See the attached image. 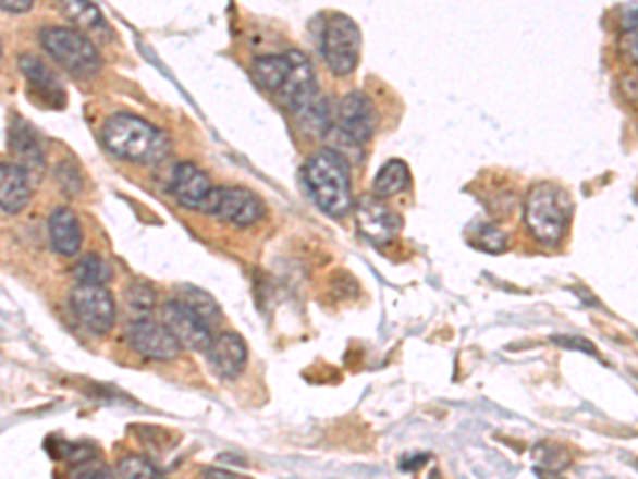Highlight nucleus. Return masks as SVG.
<instances>
[{
  "mask_svg": "<svg viewBox=\"0 0 638 479\" xmlns=\"http://www.w3.org/2000/svg\"><path fill=\"white\" fill-rule=\"evenodd\" d=\"M100 139L115 158L138 164L160 162L171 151V142L162 131L131 113L111 115L100 131Z\"/></svg>",
  "mask_w": 638,
  "mask_h": 479,
  "instance_id": "f257e3e1",
  "label": "nucleus"
},
{
  "mask_svg": "<svg viewBox=\"0 0 638 479\" xmlns=\"http://www.w3.org/2000/svg\"><path fill=\"white\" fill-rule=\"evenodd\" d=\"M305 184L319 209L330 218H345L354 209L349 162L332 149H319L305 169Z\"/></svg>",
  "mask_w": 638,
  "mask_h": 479,
  "instance_id": "f03ea898",
  "label": "nucleus"
},
{
  "mask_svg": "<svg viewBox=\"0 0 638 479\" xmlns=\"http://www.w3.org/2000/svg\"><path fill=\"white\" fill-rule=\"evenodd\" d=\"M573 216L570 194L555 184H535L524 200V222L530 235L543 245L564 240Z\"/></svg>",
  "mask_w": 638,
  "mask_h": 479,
  "instance_id": "7ed1b4c3",
  "label": "nucleus"
},
{
  "mask_svg": "<svg viewBox=\"0 0 638 479\" xmlns=\"http://www.w3.org/2000/svg\"><path fill=\"white\" fill-rule=\"evenodd\" d=\"M319 49L330 73H334L336 77L352 75L360 62L363 49V35L358 24L345 13H330L321 28Z\"/></svg>",
  "mask_w": 638,
  "mask_h": 479,
  "instance_id": "20e7f679",
  "label": "nucleus"
},
{
  "mask_svg": "<svg viewBox=\"0 0 638 479\" xmlns=\"http://www.w3.org/2000/svg\"><path fill=\"white\" fill-rule=\"evenodd\" d=\"M39 41L47 53L69 73L77 77H91L100 71V53L88 37L77 30L49 26L41 30Z\"/></svg>",
  "mask_w": 638,
  "mask_h": 479,
  "instance_id": "39448f33",
  "label": "nucleus"
},
{
  "mask_svg": "<svg viewBox=\"0 0 638 479\" xmlns=\"http://www.w3.org/2000/svg\"><path fill=\"white\" fill-rule=\"evenodd\" d=\"M200 211L236 229H247L265 218V202L258 194L241 186H220L209 192Z\"/></svg>",
  "mask_w": 638,
  "mask_h": 479,
  "instance_id": "423d86ee",
  "label": "nucleus"
},
{
  "mask_svg": "<svg viewBox=\"0 0 638 479\" xmlns=\"http://www.w3.org/2000/svg\"><path fill=\"white\" fill-rule=\"evenodd\" d=\"M274 98L281 107L300 118L318 102V79L311 60L303 51L292 49V69L281 88L274 93Z\"/></svg>",
  "mask_w": 638,
  "mask_h": 479,
  "instance_id": "0eeeda50",
  "label": "nucleus"
},
{
  "mask_svg": "<svg viewBox=\"0 0 638 479\" xmlns=\"http://www.w3.org/2000/svg\"><path fill=\"white\" fill-rule=\"evenodd\" d=\"M71 307L94 335H107L115 324V298L105 286L79 284L71 294Z\"/></svg>",
  "mask_w": 638,
  "mask_h": 479,
  "instance_id": "6e6552de",
  "label": "nucleus"
},
{
  "mask_svg": "<svg viewBox=\"0 0 638 479\" xmlns=\"http://www.w3.org/2000/svg\"><path fill=\"white\" fill-rule=\"evenodd\" d=\"M128 341L140 356L151 360H173L182 352V343L164 322H156L149 316L135 318L128 329Z\"/></svg>",
  "mask_w": 638,
  "mask_h": 479,
  "instance_id": "1a4fd4ad",
  "label": "nucleus"
},
{
  "mask_svg": "<svg viewBox=\"0 0 638 479\" xmlns=\"http://www.w3.org/2000/svg\"><path fill=\"white\" fill-rule=\"evenodd\" d=\"M162 322L177 336L182 347L192 352H205L213 341L209 322L198 316L187 303H183L182 298L169 300L162 307Z\"/></svg>",
  "mask_w": 638,
  "mask_h": 479,
  "instance_id": "9d476101",
  "label": "nucleus"
},
{
  "mask_svg": "<svg viewBox=\"0 0 638 479\" xmlns=\"http://www.w3.org/2000/svg\"><path fill=\"white\" fill-rule=\"evenodd\" d=\"M356 220L360 233L372 243H388L401 229V218L377 194L363 196L356 202Z\"/></svg>",
  "mask_w": 638,
  "mask_h": 479,
  "instance_id": "9b49d317",
  "label": "nucleus"
},
{
  "mask_svg": "<svg viewBox=\"0 0 638 479\" xmlns=\"http://www.w3.org/2000/svg\"><path fill=\"white\" fill-rule=\"evenodd\" d=\"M336 126L354 139H358L360 144L370 142L377 131V111L372 100L363 93L343 96L336 111Z\"/></svg>",
  "mask_w": 638,
  "mask_h": 479,
  "instance_id": "f8f14e48",
  "label": "nucleus"
},
{
  "mask_svg": "<svg viewBox=\"0 0 638 479\" xmlns=\"http://www.w3.org/2000/svg\"><path fill=\"white\" fill-rule=\"evenodd\" d=\"M247 365V345L236 333H222L209 345V367L220 380H236Z\"/></svg>",
  "mask_w": 638,
  "mask_h": 479,
  "instance_id": "ddd939ff",
  "label": "nucleus"
},
{
  "mask_svg": "<svg viewBox=\"0 0 638 479\" xmlns=\"http://www.w3.org/2000/svg\"><path fill=\"white\" fill-rule=\"evenodd\" d=\"M211 191V180L194 162H180L175 167L171 177V192L185 209H200Z\"/></svg>",
  "mask_w": 638,
  "mask_h": 479,
  "instance_id": "4468645a",
  "label": "nucleus"
},
{
  "mask_svg": "<svg viewBox=\"0 0 638 479\" xmlns=\"http://www.w3.org/2000/svg\"><path fill=\"white\" fill-rule=\"evenodd\" d=\"M20 69L24 73V77L30 84V93L41 100V105H49L53 109H62L64 107V90L58 84V79L53 77V73L47 69L46 64L33 56V53H22L20 56Z\"/></svg>",
  "mask_w": 638,
  "mask_h": 479,
  "instance_id": "2eb2a0df",
  "label": "nucleus"
},
{
  "mask_svg": "<svg viewBox=\"0 0 638 479\" xmlns=\"http://www.w3.org/2000/svg\"><path fill=\"white\" fill-rule=\"evenodd\" d=\"M30 177L24 167L2 164L0 169V205L2 213H20L30 200Z\"/></svg>",
  "mask_w": 638,
  "mask_h": 479,
  "instance_id": "dca6fc26",
  "label": "nucleus"
},
{
  "mask_svg": "<svg viewBox=\"0 0 638 479\" xmlns=\"http://www.w3.org/2000/svg\"><path fill=\"white\" fill-rule=\"evenodd\" d=\"M49 240L60 256H75L84 240L79 218L66 207L53 209L49 216Z\"/></svg>",
  "mask_w": 638,
  "mask_h": 479,
  "instance_id": "f3484780",
  "label": "nucleus"
},
{
  "mask_svg": "<svg viewBox=\"0 0 638 479\" xmlns=\"http://www.w3.org/2000/svg\"><path fill=\"white\" fill-rule=\"evenodd\" d=\"M290 69H292V49H287L285 53H277V56L256 58L251 64V77L262 90L274 95L281 88V84L285 82Z\"/></svg>",
  "mask_w": 638,
  "mask_h": 479,
  "instance_id": "a211bd4d",
  "label": "nucleus"
},
{
  "mask_svg": "<svg viewBox=\"0 0 638 479\" xmlns=\"http://www.w3.org/2000/svg\"><path fill=\"white\" fill-rule=\"evenodd\" d=\"M58 9L69 22H73L77 28L90 35H98L105 39L111 35L100 9L90 0H58Z\"/></svg>",
  "mask_w": 638,
  "mask_h": 479,
  "instance_id": "6ab92c4d",
  "label": "nucleus"
},
{
  "mask_svg": "<svg viewBox=\"0 0 638 479\" xmlns=\"http://www.w3.org/2000/svg\"><path fill=\"white\" fill-rule=\"evenodd\" d=\"M410 186L409 167L403 160H388L375 182H372V191L379 198H392L401 192L407 191Z\"/></svg>",
  "mask_w": 638,
  "mask_h": 479,
  "instance_id": "aec40b11",
  "label": "nucleus"
},
{
  "mask_svg": "<svg viewBox=\"0 0 638 479\" xmlns=\"http://www.w3.org/2000/svg\"><path fill=\"white\" fill-rule=\"evenodd\" d=\"M113 278L111 267L96 254L84 256L75 267V280L88 286H107Z\"/></svg>",
  "mask_w": 638,
  "mask_h": 479,
  "instance_id": "412c9836",
  "label": "nucleus"
},
{
  "mask_svg": "<svg viewBox=\"0 0 638 479\" xmlns=\"http://www.w3.org/2000/svg\"><path fill=\"white\" fill-rule=\"evenodd\" d=\"M328 139V149L336 151L341 158H345L349 164H356L365 158L363 153V145L358 139H354L352 135H347L343 128L339 126H330L323 135Z\"/></svg>",
  "mask_w": 638,
  "mask_h": 479,
  "instance_id": "4be33fe9",
  "label": "nucleus"
},
{
  "mask_svg": "<svg viewBox=\"0 0 638 479\" xmlns=\"http://www.w3.org/2000/svg\"><path fill=\"white\" fill-rule=\"evenodd\" d=\"M182 300L183 303H187L198 316H203L209 324L222 320V311H220L218 303L213 300L211 294H207L200 287H185L183 290Z\"/></svg>",
  "mask_w": 638,
  "mask_h": 479,
  "instance_id": "5701e85b",
  "label": "nucleus"
},
{
  "mask_svg": "<svg viewBox=\"0 0 638 479\" xmlns=\"http://www.w3.org/2000/svg\"><path fill=\"white\" fill-rule=\"evenodd\" d=\"M11 145L17 151V156H22L28 164H37V167L44 164V156H41L39 145L28 135L26 126L20 122H15L11 126Z\"/></svg>",
  "mask_w": 638,
  "mask_h": 479,
  "instance_id": "b1692460",
  "label": "nucleus"
},
{
  "mask_svg": "<svg viewBox=\"0 0 638 479\" xmlns=\"http://www.w3.org/2000/svg\"><path fill=\"white\" fill-rule=\"evenodd\" d=\"M126 305L133 314V318H145L156 307V294L143 284H133L126 287Z\"/></svg>",
  "mask_w": 638,
  "mask_h": 479,
  "instance_id": "393cba45",
  "label": "nucleus"
},
{
  "mask_svg": "<svg viewBox=\"0 0 638 479\" xmlns=\"http://www.w3.org/2000/svg\"><path fill=\"white\" fill-rule=\"evenodd\" d=\"M115 474L120 478L128 479H151L160 476L158 469L147 458H143V456H126V458H122L120 465H118V469H115Z\"/></svg>",
  "mask_w": 638,
  "mask_h": 479,
  "instance_id": "a878e982",
  "label": "nucleus"
},
{
  "mask_svg": "<svg viewBox=\"0 0 638 479\" xmlns=\"http://www.w3.org/2000/svg\"><path fill=\"white\" fill-rule=\"evenodd\" d=\"M477 240L479 245L486 249V251H492V254H499L504 247H506V237L504 233H501L499 229L494 226H481L479 233H477Z\"/></svg>",
  "mask_w": 638,
  "mask_h": 479,
  "instance_id": "bb28decb",
  "label": "nucleus"
},
{
  "mask_svg": "<svg viewBox=\"0 0 638 479\" xmlns=\"http://www.w3.org/2000/svg\"><path fill=\"white\" fill-rule=\"evenodd\" d=\"M75 478H109V469L102 467L98 460H86V463H79V467L73 471Z\"/></svg>",
  "mask_w": 638,
  "mask_h": 479,
  "instance_id": "cd10ccee",
  "label": "nucleus"
},
{
  "mask_svg": "<svg viewBox=\"0 0 638 479\" xmlns=\"http://www.w3.org/2000/svg\"><path fill=\"white\" fill-rule=\"evenodd\" d=\"M0 4L7 13H26L35 4V0H0Z\"/></svg>",
  "mask_w": 638,
  "mask_h": 479,
  "instance_id": "c85d7f7f",
  "label": "nucleus"
},
{
  "mask_svg": "<svg viewBox=\"0 0 638 479\" xmlns=\"http://www.w3.org/2000/svg\"><path fill=\"white\" fill-rule=\"evenodd\" d=\"M622 26L626 33H638V7H633L624 13L622 17Z\"/></svg>",
  "mask_w": 638,
  "mask_h": 479,
  "instance_id": "c756f323",
  "label": "nucleus"
},
{
  "mask_svg": "<svg viewBox=\"0 0 638 479\" xmlns=\"http://www.w3.org/2000/svg\"><path fill=\"white\" fill-rule=\"evenodd\" d=\"M624 48H626V53L630 56V60L638 66V33H626Z\"/></svg>",
  "mask_w": 638,
  "mask_h": 479,
  "instance_id": "7c9ffc66",
  "label": "nucleus"
},
{
  "mask_svg": "<svg viewBox=\"0 0 638 479\" xmlns=\"http://www.w3.org/2000/svg\"><path fill=\"white\" fill-rule=\"evenodd\" d=\"M205 476H220V478H236L232 471H220V469H205Z\"/></svg>",
  "mask_w": 638,
  "mask_h": 479,
  "instance_id": "2f4dec72",
  "label": "nucleus"
}]
</instances>
